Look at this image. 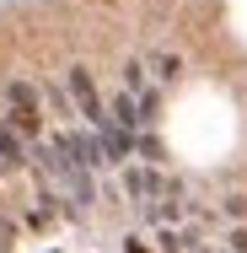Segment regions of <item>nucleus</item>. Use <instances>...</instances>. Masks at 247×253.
Segmentation results:
<instances>
[{"label":"nucleus","instance_id":"nucleus-12","mask_svg":"<svg viewBox=\"0 0 247 253\" xmlns=\"http://www.w3.org/2000/svg\"><path fill=\"white\" fill-rule=\"evenodd\" d=\"M194 253H210V248H194Z\"/></svg>","mask_w":247,"mask_h":253},{"label":"nucleus","instance_id":"nucleus-8","mask_svg":"<svg viewBox=\"0 0 247 253\" xmlns=\"http://www.w3.org/2000/svg\"><path fill=\"white\" fill-rule=\"evenodd\" d=\"M140 151H145V162H161V146H156V129H145V135H140Z\"/></svg>","mask_w":247,"mask_h":253},{"label":"nucleus","instance_id":"nucleus-1","mask_svg":"<svg viewBox=\"0 0 247 253\" xmlns=\"http://www.w3.org/2000/svg\"><path fill=\"white\" fill-rule=\"evenodd\" d=\"M33 156H38V172H49L54 183H65V189L75 194V205H81V210L97 200V178H92L86 167H75V162L65 156V146H59V140H38V146H33Z\"/></svg>","mask_w":247,"mask_h":253},{"label":"nucleus","instance_id":"nucleus-7","mask_svg":"<svg viewBox=\"0 0 247 253\" xmlns=\"http://www.w3.org/2000/svg\"><path fill=\"white\" fill-rule=\"evenodd\" d=\"M124 189L140 200V194H150V172H140V167H124Z\"/></svg>","mask_w":247,"mask_h":253},{"label":"nucleus","instance_id":"nucleus-2","mask_svg":"<svg viewBox=\"0 0 247 253\" xmlns=\"http://www.w3.org/2000/svg\"><path fill=\"white\" fill-rule=\"evenodd\" d=\"M59 146H65V156L75 162V167H86V172H102V167H113V156H107V146H102L97 129H65V135H54Z\"/></svg>","mask_w":247,"mask_h":253},{"label":"nucleus","instance_id":"nucleus-3","mask_svg":"<svg viewBox=\"0 0 247 253\" xmlns=\"http://www.w3.org/2000/svg\"><path fill=\"white\" fill-rule=\"evenodd\" d=\"M188 243H194V232H177V226H161V232H156V248L161 253H183Z\"/></svg>","mask_w":247,"mask_h":253},{"label":"nucleus","instance_id":"nucleus-5","mask_svg":"<svg viewBox=\"0 0 247 253\" xmlns=\"http://www.w3.org/2000/svg\"><path fill=\"white\" fill-rule=\"evenodd\" d=\"M5 97L16 102V108H27V113H38V92H33L27 81H5Z\"/></svg>","mask_w":247,"mask_h":253},{"label":"nucleus","instance_id":"nucleus-4","mask_svg":"<svg viewBox=\"0 0 247 253\" xmlns=\"http://www.w3.org/2000/svg\"><path fill=\"white\" fill-rule=\"evenodd\" d=\"M124 92H135V97H145L150 86H145V65L140 59H124Z\"/></svg>","mask_w":247,"mask_h":253},{"label":"nucleus","instance_id":"nucleus-10","mask_svg":"<svg viewBox=\"0 0 247 253\" xmlns=\"http://www.w3.org/2000/svg\"><path fill=\"white\" fill-rule=\"evenodd\" d=\"M226 215H231V221H237V215H247V200H242V194H231V200H226Z\"/></svg>","mask_w":247,"mask_h":253},{"label":"nucleus","instance_id":"nucleus-9","mask_svg":"<svg viewBox=\"0 0 247 253\" xmlns=\"http://www.w3.org/2000/svg\"><path fill=\"white\" fill-rule=\"evenodd\" d=\"M49 102H54V108H59V113H75V102L65 97V92H59V86H49Z\"/></svg>","mask_w":247,"mask_h":253},{"label":"nucleus","instance_id":"nucleus-6","mask_svg":"<svg viewBox=\"0 0 247 253\" xmlns=\"http://www.w3.org/2000/svg\"><path fill=\"white\" fill-rule=\"evenodd\" d=\"M150 70H156V81H161V86H172V81L183 76V59H177V54H161V59H156Z\"/></svg>","mask_w":247,"mask_h":253},{"label":"nucleus","instance_id":"nucleus-11","mask_svg":"<svg viewBox=\"0 0 247 253\" xmlns=\"http://www.w3.org/2000/svg\"><path fill=\"white\" fill-rule=\"evenodd\" d=\"M226 243H231V253H247V232H242V226H237V232H231Z\"/></svg>","mask_w":247,"mask_h":253}]
</instances>
